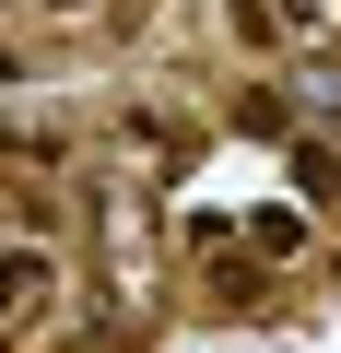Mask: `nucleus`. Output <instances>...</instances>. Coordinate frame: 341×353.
<instances>
[{"label":"nucleus","instance_id":"nucleus-1","mask_svg":"<svg viewBox=\"0 0 341 353\" xmlns=\"http://www.w3.org/2000/svg\"><path fill=\"white\" fill-rule=\"evenodd\" d=\"M59 306H71V248L59 236H12V248H0V330H12V353L48 341Z\"/></svg>","mask_w":341,"mask_h":353},{"label":"nucleus","instance_id":"nucleus-2","mask_svg":"<svg viewBox=\"0 0 341 353\" xmlns=\"http://www.w3.org/2000/svg\"><path fill=\"white\" fill-rule=\"evenodd\" d=\"M212 118H224L236 141H282V153L318 130V118H306V94H294V83H271V71H259V83H224V106H212Z\"/></svg>","mask_w":341,"mask_h":353},{"label":"nucleus","instance_id":"nucleus-3","mask_svg":"<svg viewBox=\"0 0 341 353\" xmlns=\"http://www.w3.org/2000/svg\"><path fill=\"white\" fill-rule=\"evenodd\" d=\"M224 48H236L247 71H271V59H306V36H294V0H224Z\"/></svg>","mask_w":341,"mask_h":353},{"label":"nucleus","instance_id":"nucleus-4","mask_svg":"<svg viewBox=\"0 0 341 353\" xmlns=\"http://www.w3.org/2000/svg\"><path fill=\"white\" fill-rule=\"evenodd\" d=\"M247 248H259V271H294V259L318 248V212H306V201H259V212H247Z\"/></svg>","mask_w":341,"mask_h":353},{"label":"nucleus","instance_id":"nucleus-5","mask_svg":"<svg viewBox=\"0 0 341 353\" xmlns=\"http://www.w3.org/2000/svg\"><path fill=\"white\" fill-rule=\"evenodd\" d=\"M294 201H306L318 224L341 212V141H329V130H306V141H294Z\"/></svg>","mask_w":341,"mask_h":353},{"label":"nucleus","instance_id":"nucleus-6","mask_svg":"<svg viewBox=\"0 0 341 353\" xmlns=\"http://www.w3.org/2000/svg\"><path fill=\"white\" fill-rule=\"evenodd\" d=\"M294 94H306V118H318V130H341V36H318V48L294 59Z\"/></svg>","mask_w":341,"mask_h":353},{"label":"nucleus","instance_id":"nucleus-7","mask_svg":"<svg viewBox=\"0 0 341 353\" xmlns=\"http://www.w3.org/2000/svg\"><path fill=\"white\" fill-rule=\"evenodd\" d=\"M24 12H36V24H94L106 0H24Z\"/></svg>","mask_w":341,"mask_h":353},{"label":"nucleus","instance_id":"nucleus-8","mask_svg":"<svg viewBox=\"0 0 341 353\" xmlns=\"http://www.w3.org/2000/svg\"><path fill=\"white\" fill-rule=\"evenodd\" d=\"M118 12H153V0H118Z\"/></svg>","mask_w":341,"mask_h":353}]
</instances>
